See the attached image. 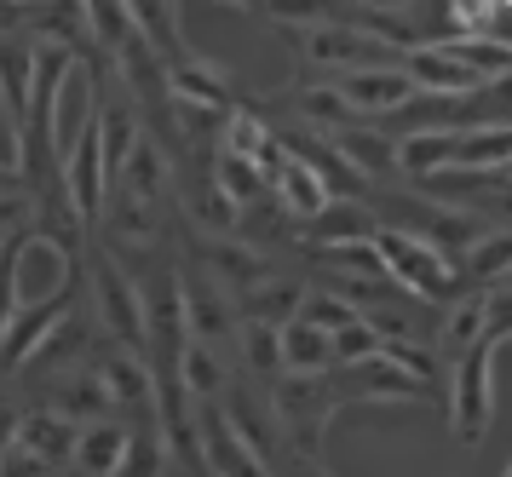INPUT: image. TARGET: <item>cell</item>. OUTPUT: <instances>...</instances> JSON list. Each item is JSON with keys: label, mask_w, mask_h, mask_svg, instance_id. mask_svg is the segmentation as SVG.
I'll return each mask as SVG.
<instances>
[{"label": "cell", "mask_w": 512, "mask_h": 477, "mask_svg": "<svg viewBox=\"0 0 512 477\" xmlns=\"http://www.w3.org/2000/svg\"><path fill=\"white\" fill-rule=\"evenodd\" d=\"M6 259H12V311H47L58 299H70L75 265H81V248H70L64 236H47V230H29L18 242H6Z\"/></svg>", "instance_id": "cell-1"}, {"label": "cell", "mask_w": 512, "mask_h": 477, "mask_svg": "<svg viewBox=\"0 0 512 477\" xmlns=\"http://www.w3.org/2000/svg\"><path fill=\"white\" fill-rule=\"evenodd\" d=\"M507 345V328H489L478 345H466L449 363V426L455 443L478 449L489 437V414H495V357Z\"/></svg>", "instance_id": "cell-2"}, {"label": "cell", "mask_w": 512, "mask_h": 477, "mask_svg": "<svg viewBox=\"0 0 512 477\" xmlns=\"http://www.w3.org/2000/svg\"><path fill=\"white\" fill-rule=\"evenodd\" d=\"M374 253H380V271L392 276V288H403L409 299H420L426 311H438V305H449V299L461 294V276H455V265L443 259L432 242H420V236H403V230H374Z\"/></svg>", "instance_id": "cell-3"}, {"label": "cell", "mask_w": 512, "mask_h": 477, "mask_svg": "<svg viewBox=\"0 0 512 477\" xmlns=\"http://www.w3.org/2000/svg\"><path fill=\"white\" fill-rule=\"evenodd\" d=\"M93 317L104 322V334H110V345H121V351H133V357H144L150 351V334H144V305H139V282L121 271L110 253H93Z\"/></svg>", "instance_id": "cell-4"}, {"label": "cell", "mask_w": 512, "mask_h": 477, "mask_svg": "<svg viewBox=\"0 0 512 477\" xmlns=\"http://www.w3.org/2000/svg\"><path fill=\"white\" fill-rule=\"evenodd\" d=\"M334 92L351 110V121H386V115H403L420 98L415 81L403 75V64H374V69H357V75H340Z\"/></svg>", "instance_id": "cell-5"}, {"label": "cell", "mask_w": 512, "mask_h": 477, "mask_svg": "<svg viewBox=\"0 0 512 477\" xmlns=\"http://www.w3.org/2000/svg\"><path fill=\"white\" fill-rule=\"evenodd\" d=\"M29 92H35V41L6 35L0 41V127H6V144H12V173H18V150H24Z\"/></svg>", "instance_id": "cell-6"}, {"label": "cell", "mask_w": 512, "mask_h": 477, "mask_svg": "<svg viewBox=\"0 0 512 477\" xmlns=\"http://www.w3.org/2000/svg\"><path fill=\"white\" fill-rule=\"evenodd\" d=\"M305 242L323 253V248H351V242H374V230H380V213L363 202H328L317 219H305Z\"/></svg>", "instance_id": "cell-7"}, {"label": "cell", "mask_w": 512, "mask_h": 477, "mask_svg": "<svg viewBox=\"0 0 512 477\" xmlns=\"http://www.w3.org/2000/svg\"><path fill=\"white\" fill-rule=\"evenodd\" d=\"M121 460H127V426L121 420H87L75 432V449H70L75 477H116Z\"/></svg>", "instance_id": "cell-8"}, {"label": "cell", "mask_w": 512, "mask_h": 477, "mask_svg": "<svg viewBox=\"0 0 512 477\" xmlns=\"http://www.w3.org/2000/svg\"><path fill=\"white\" fill-rule=\"evenodd\" d=\"M12 443L29 449V455L41 460V466H70V449H75V426L64 420L58 409H29L18 414V426H12Z\"/></svg>", "instance_id": "cell-9"}, {"label": "cell", "mask_w": 512, "mask_h": 477, "mask_svg": "<svg viewBox=\"0 0 512 477\" xmlns=\"http://www.w3.org/2000/svg\"><path fill=\"white\" fill-rule=\"evenodd\" d=\"M277 363L294 374V380H317V374H328V334H317L311 322H282L277 328Z\"/></svg>", "instance_id": "cell-10"}, {"label": "cell", "mask_w": 512, "mask_h": 477, "mask_svg": "<svg viewBox=\"0 0 512 477\" xmlns=\"http://www.w3.org/2000/svg\"><path fill=\"white\" fill-rule=\"evenodd\" d=\"M173 368H179V386H185L190 403H219V391L231 386V368H225V357L219 351H208V345H179V357H173Z\"/></svg>", "instance_id": "cell-11"}, {"label": "cell", "mask_w": 512, "mask_h": 477, "mask_svg": "<svg viewBox=\"0 0 512 477\" xmlns=\"http://www.w3.org/2000/svg\"><path fill=\"white\" fill-rule=\"evenodd\" d=\"M213 190H219V202L231 207V213H248V207L271 202V190H265V179L254 173V161L242 156H213Z\"/></svg>", "instance_id": "cell-12"}, {"label": "cell", "mask_w": 512, "mask_h": 477, "mask_svg": "<svg viewBox=\"0 0 512 477\" xmlns=\"http://www.w3.org/2000/svg\"><path fill=\"white\" fill-rule=\"evenodd\" d=\"M495 477H512V472H507V466H501V472H495Z\"/></svg>", "instance_id": "cell-13"}]
</instances>
